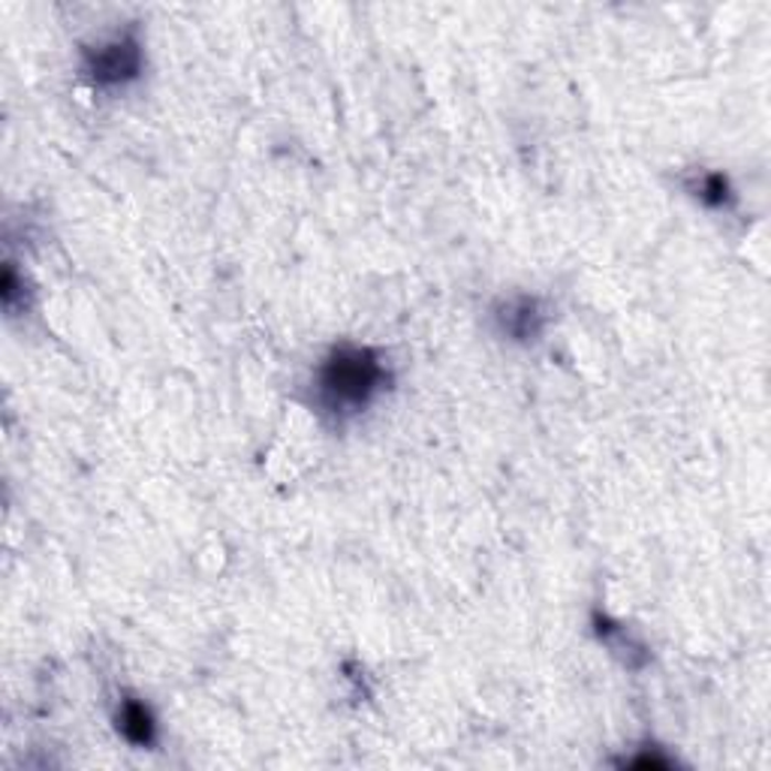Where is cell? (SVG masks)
I'll return each instance as SVG.
<instances>
[{"label":"cell","instance_id":"cell-3","mask_svg":"<svg viewBox=\"0 0 771 771\" xmlns=\"http://www.w3.org/2000/svg\"><path fill=\"white\" fill-rule=\"evenodd\" d=\"M500 320V329L518 338V341H530L542 331V323H546V314L540 310V302L537 298H513L504 305V310L497 314Z\"/></svg>","mask_w":771,"mask_h":771},{"label":"cell","instance_id":"cell-2","mask_svg":"<svg viewBox=\"0 0 771 771\" xmlns=\"http://www.w3.org/2000/svg\"><path fill=\"white\" fill-rule=\"evenodd\" d=\"M82 70L97 88H122L142 73V43L136 33H118L106 43L85 49Z\"/></svg>","mask_w":771,"mask_h":771},{"label":"cell","instance_id":"cell-5","mask_svg":"<svg viewBox=\"0 0 771 771\" xmlns=\"http://www.w3.org/2000/svg\"><path fill=\"white\" fill-rule=\"evenodd\" d=\"M696 197L703 199V202H708V205H724L729 197L727 178L724 176H703L699 178V184H696Z\"/></svg>","mask_w":771,"mask_h":771},{"label":"cell","instance_id":"cell-1","mask_svg":"<svg viewBox=\"0 0 771 771\" xmlns=\"http://www.w3.org/2000/svg\"><path fill=\"white\" fill-rule=\"evenodd\" d=\"M389 383L383 356L371 347L341 344L314 371V401L338 422L374 404Z\"/></svg>","mask_w":771,"mask_h":771},{"label":"cell","instance_id":"cell-4","mask_svg":"<svg viewBox=\"0 0 771 771\" xmlns=\"http://www.w3.org/2000/svg\"><path fill=\"white\" fill-rule=\"evenodd\" d=\"M118 729H122L124 739L130 741V744H139V748H148V744H155L157 739L155 715H151V708L145 706L142 699H136V696L124 699L122 708H118Z\"/></svg>","mask_w":771,"mask_h":771}]
</instances>
